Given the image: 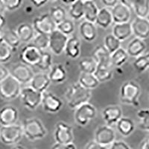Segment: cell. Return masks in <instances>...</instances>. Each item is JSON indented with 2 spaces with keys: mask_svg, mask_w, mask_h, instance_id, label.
Segmentation results:
<instances>
[{
  "mask_svg": "<svg viewBox=\"0 0 149 149\" xmlns=\"http://www.w3.org/2000/svg\"><path fill=\"white\" fill-rule=\"evenodd\" d=\"M91 97V90L83 87L78 82L72 84L65 93L66 103L69 107L73 110H75L81 105L89 102Z\"/></svg>",
  "mask_w": 149,
  "mask_h": 149,
  "instance_id": "1",
  "label": "cell"
},
{
  "mask_svg": "<svg viewBox=\"0 0 149 149\" xmlns=\"http://www.w3.org/2000/svg\"><path fill=\"white\" fill-rule=\"evenodd\" d=\"M23 135L30 141L42 139L47 134V130L40 119L31 118L24 121L22 123Z\"/></svg>",
  "mask_w": 149,
  "mask_h": 149,
  "instance_id": "2",
  "label": "cell"
},
{
  "mask_svg": "<svg viewBox=\"0 0 149 149\" xmlns=\"http://www.w3.org/2000/svg\"><path fill=\"white\" fill-rule=\"evenodd\" d=\"M141 95V88L137 83L128 81L121 86L119 91V99L125 104L137 107L139 98Z\"/></svg>",
  "mask_w": 149,
  "mask_h": 149,
  "instance_id": "3",
  "label": "cell"
},
{
  "mask_svg": "<svg viewBox=\"0 0 149 149\" xmlns=\"http://www.w3.org/2000/svg\"><path fill=\"white\" fill-rule=\"evenodd\" d=\"M21 90V84L10 74L0 83V97L5 101L14 100L19 96Z\"/></svg>",
  "mask_w": 149,
  "mask_h": 149,
  "instance_id": "4",
  "label": "cell"
},
{
  "mask_svg": "<svg viewBox=\"0 0 149 149\" xmlns=\"http://www.w3.org/2000/svg\"><path fill=\"white\" fill-rule=\"evenodd\" d=\"M23 136L22 125L17 124L0 127V141L6 146L17 144Z\"/></svg>",
  "mask_w": 149,
  "mask_h": 149,
  "instance_id": "5",
  "label": "cell"
},
{
  "mask_svg": "<svg viewBox=\"0 0 149 149\" xmlns=\"http://www.w3.org/2000/svg\"><path fill=\"white\" fill-rule=\"evenodd\" d=\"M19 97L24 107L30 110H34L41 104L42 93L28 86L22 88Z\"/></svg>",
  "mask_w": 149,
  "mask_h": 149,
  "instance_id": "6",
  "label": "cell"
},
{
  "mask_svg": "<svg viewBox=\"0 0 149 149\" xmlns=\"http://www.w3.org/2000/svg\"><path fill=\"white\" fill-rule=\"evenodd\" d=\"M97 110L92 104L85 103L74 110V119L78 125H87L96 116Z\"/></svg>",
  "mask_w": 149,
  "mask_h": 149,
  "instance_id": "7",
  "label": "cell"
},
{
  "mask_svg": "<svg viewBox=\"0 0 149 149\" xmlns=\"http://www.w3.org/2000/svg\"><path fill=\"white\" fill-rule=\"evenodd\" d=\"M42 52L32 43H28L21 49L19 58L21 63L29 66H36L39 62Z\"/></svg>",
  "mask_w": 149,
  "mask_h": 149,
  "instance_id": "8",
  "label": "cell"
},
{
  "mask_svg": "<svg viewBox=\"0 0 149 149\" xmlns=\"http://www.w3.org/2000/svg\"><path fill=\"white\" fill-rule=\"evenodd\" d=\"M9 71L10 75L14 77L21 84L30 83L35 74L31 66L22 63H18L13 65Z\"/></svg>",
  "mask_w": 149,
  "mask_h": 149,
  "instance_id": "9",
  "label": "cell"
},
{
  "mask_svg": "<svg viewBox=\"0 0 149 149\" xmlns=\"http://www.w3.org/2000/svg\"><path fill=\"white\" fill-rule=\"evenodd\" d=\"M32 26L37 34L49 35L57 29V25L49 14H44L34 19Z\"/></svg>",
  "mask_w": 149,
  "mask_h": 149,
  "instance_id": "10",
  "label": "cell"
},
{
  "mask_svg": "<svg viewBox=\"0 0 149 149\" xmlns=\"http://www.w3.org/2000/svg\"><path fill=\"white\" fill-rule=\"evenodd\" d=\"M116 134L113 128L110 126L104 125L96 129L94 134V141L101 146L109 147L116 140Z\"/></svg>",
  "mask_w": 149,
  "mask_h": 149,
  "instance_id": "11",
  "label": "cell"
},
{
  "mask_svg": "<svg viewBox=\"0 0 149 149\" xmlns=\"http://www.w3.org/2000/svg\"><path fill=\"white\" fill-rule=\"evenodd\" d=\"M55 142L61 144H69L73 142L74 134L72 128L68 124L63 122H59L56 124L54 132Z\"/></svg>",
  "mask_w": 149,
  "mask_h": 149,
  "instance_id": "12",
  "label": "cell"
},
{
  "mask_svg": "<svg viewBox=\"0 0 149 149\" xmlns=\"http://www.w3.org/2000/svg\"><path fill=\"white\" fill-rule=\"evenodd\" d=\"M69 37L58 30H54L49 34V48L55 55H61L64 52Z\"/></svg>",
  "mask_w": 149,
  "mask_h": 149,
  "instance_id": "13",
  "label": "cell"
},
{
  "mask_svg": "<svg viewBox=\"0 0 149 149\" xmlns=\"http://www.w3.org/2000/svg\"><path fill=\"white\" fill-rule=\"evenodd\" d=\"M41 104L44 111L49 113H56L63 107V102L61 98L51 92L46 91L42 93Z\"/></svg>",
  "mask_w": 149,
  "mask_h": 149,
  "instance_id": "14",
  "label": "cell"
},
{
  "mask_svg": "<svg viewBox=\"0 0 149 149\" xmlns=\"http://www.w3.org/2000/svg\"><path fill=\"white\" fill-rule=\"evenodd\" d=\"M122 110L119 105H110L103 109L102 112V119L106 125L112 127L122 117Z\"/></svg>",
  "mask_w": 149,
  "mask_h": 149,
  "instance_id": "15",
  "label": "cell"
},
{
  "mask_svg": "<svg viewBox=\"0 0 149 149\" xmlns=\"http://www.w3.org/2000/svg\"><path fill=\"white\" fill-rule=\"evenodd\" d=\"M19 119V112L17 107L7 105L0 109V125L9 126L17 124Z\"/></svg>",
  "mask_w": 149,
  "mask_h": 149,
  "instance_id": "16",
  "label": "cell"
},
{
  "mask_svg": "<svg viewBox=\"0 0 149 149\" xmlns=\"http://www.w3.org/2000/svg\"><path fill=\"white\" fill-rule=\"evenodd\" d=\"M133 34L139 39H147L149 37V21L147 18L136 17L131 23Z\"/></svg>",
  "mask_w": 149,
  "mask_h": 149,
  "instance_id": "17",
  "label": "cell"
},
{
  "mask_svg": "<svg viewBox=\"0 0 149 149\" xmlns=\"http://www.w3.org/2000/svg\"><path fill=\"white\" fill-rule=\"evenodd\" d=\"M108 51L104 45L97 46L93 52V59L95 61L97 66L110 68L112 66L111 58Z\"/></svg>",
  "mask_w": 149,
  "mask_h": 149,
  "instance_id": "18",
  "label": "cell"
},
{
  "mask_svg": "<svg viewBox=\"0 0 149 149\" xmlns=\"http://www.w3.org/2000/svg\"><path fill=\"white\" fill-rule=\"evenodd\" d=\"M110 10L114 24L125 23L130 21L131 17L130 9L120 2L116 5L113 8H112Z\"/></svg>",
  "mask_w": 149,
  "mask_h": 149,
  "instance_id": "19",
  "label": "cell"
},
{
  "mask_svg": "<svg viewBox=\"0 0 149 149\" xmlns=\"http://www.w3.org/2000/svg\"><path fill=\"white\" fill-rule=\"evenodd\" d=\"M51 84L49 74L45 72H39L34 74V77L29 83V86L39 93H43L47 91V89Z\"/></svg>",
  "mask_w": 149,
  "mask_h": 149,
  "instance_id": "20",
  "label": "cell"
},
{
  "mask_svg": "<svg viewBox=\"0 0 149 149\" xmlns=\"http://www.w3.org/2000/svg\"><path fill=\"white\" fill-rule=\"evenodd\" d=\"M79 33L82 39L86 42H93L98 36L97 28L95 23L84 20L80 24Z\"/></svg>",
  "mask_w": 149,
  "mask_h": 149,
  "instance_id": "21",
  "label": "cell"
},
{
  "mask_svg": "<svg viewBox=\"0 0 149 149\" xmlns=\"http://www.w3.org/2000/svg\"><path fill=\"white\" fill-rule=\"evenodd\" d=\"M146 49V44L143 40L134 37L132 40L128 43L126 49L129 57L137 58L139 56L142 55Z\"/></svg>",
  "mask_w": 149,
  "mask_h": 149,
  "instance_id": "22",
  "label": "cell"
},
{
  "mask_svg": "<svg viewBox=\"0 0 149 149\" xmlns=\"http://www.w3.org/2000/svg\"><path fill=\"white\" fill-rule=\"evenodd\" d=\"M65 54L72 59H76L81 54V41L75 36L69 37L66 47Z\"/></svg>",
  "mask_w": 149,
  "mask_h": 149,
  "instance_id": "23",
  "label": "cell"
},
{
  "mask_svg": "<svg viewBox=\"0 0 149 149\" xmlns=\"http://www.w3.org/2000/svg\"><path fill=\"white\" fill-rule=\"evenodd\" d=\"M112 34L116 37L117 39L119 40L121 42L125 40L133 34L131 23L125 22V23L114 24L112 29Z\"/></svg>",
  "mask_w": 149,
  "mask_h": 149,
  "instance_id": "24",
  "label": "cell"
},
{
  "mask_svg": "<svg viewBox=\"0 0 149 149\" xmlns=\"http://www.w3.org/2000/svg\"><path fill=\"white\" fill-rule=\"evenodd\" d=\"M16 31L20 39L21 42L27 44L32 41L36 34L32 25L29 23H22L19 25Z\"/></svg>",
  "mask_w": 149,
  "mask_h": 149,
  "instance_id": "25",
  "label": "cell"
},
{
  "mask_svg": "<svg viewBox=\"0 0 149 149\" xmlns=\"http://www.w3.org/2000/svg\"><path fill=\"white\" fill-rule=\"evenodd\" d=\"M49 79L51 82L55 84L63 83L66 81L67 73L64 66L61 63L52 65L49 74Z\"/></svg>",
  "mask_w": 149,
  "mask_h": 149,
  "instance_id": "26",
  "label": "cell"
},
{
  "mask_svg": "<svg viewBox=\"0 0 149 149\" xmlns=\"http://www.w3.org/2000/svg\"><path fill=\"white\" fill-rule=\"evenodd\" d=\"M117 131L123 136H128L135 130L136 126L134 121L130 118L122 116L116 124Z\"/></svg>",
  "mask_w": 149,
  "mask_h": 149,
  "instance_id": "27",
  "label": "cell"
},
{
  "mask_svg": "<svg viewBox=\"0 0 149 149\" xmlns=\"http://www.w3.org/2000/svg\"><path fill=\"white\" fill-rule=\"evenodd\" d=\"M113 23V21L110 9L106 7L99 9L95 24L102 29H106L110 27Z\"/></svg>",
  "mask_w": 149,
  "mask_h": 149,
  "instance_id": "28",
  "label": "cell"
},
{
  "mask_svg": "<svg viewBox=\"0 0 149 149\" xmlns=\"http://www.w3.org/2000/svg\"><path fill=\"white\" fill-rule=\"evenodd\" d=\"M3 42H5L13 51L17 50L20 46L21 41L16 30L14 29H5L3 30Z\"/></svg>",
  "mask_w": 149,
  "mask_h": 149,
  "instance_id": "29",
  "label": "cell"
},
{
  "mask_svg": "<svg viewBox=\"0 0 149 149\" xmlns=\"http://www.w3.org/2000/svg\"><path fill=\"white\" fill-rule=\"evenodd\" d=\"M98 10L99 9L93 0L84 2V17L85 20L95 23Z\"/></svg>",
  "mask_w": 149,
  "mask_h": 149,
  "instance_id": "30",
  "label": "cell"
},
{
  "mask_svg": "<svg viewBox=\"0 0 149 149\" xmlns=\"http://www.w3.org/2000/svg\"><path fill=\"white\" fill-rule=\"evenodd\" d=\"M132 9L136 17L147 18L149 14V0H133Z\"/></svg>",
  "mask_w": 149,
  "mask_h": 149,
  "instance_id": "31",
  "label": "cell"
},
{
  "mask_svg": "<svg viewBox=\"0 0 149 149\" xmlns=\"http://www.w3.org/2000/svg\"><path fill=\"white\" fill-rule=\"evenodd\" d=\"M78 83L83 87L90 90L96 88L100 84L93 74L83 72H81L80 74L79 78H78Z\"/></svg>",
  "mask_w": 149,
  "mask_h": 149,
  "instance_id": "32",
  "label": "cell"
},
{
  "mask_svg": "<svg viewBox=\"0 0 149 149\" xmlns=\"http://www.w3.org/2000/svg\"><path fill=\"white\" fill-rule=\"evenodd\" d=\"M129 56L127 54L126 49L124 48L120 47L118 50L111 54L110 58H111V64L112 66L115 67H121L127 62Z\"/></svg>",
  "mask_w": 149,
  "mask_h": 149,
  "instance_id": "33",
  "label": "cell"
},
{
  "mask_svg": "<svg viewBox=\"0 0 149 149\" xmlns=\"http://www.w3.org/2000/svg\"><path fill=\"white\" fill-rule=\"evenodd\" d=\"M69 14L72 20H79L84 17V1L77 0L70 5Z\"/></svg>",
  "mask_w": 149,
  "mask_h": 149,
  "instance_id": "34",
  "label": "cell"
},
{
  "mask_svg": "<svg viewBox=\"0 0 149 149\" xmlns=\"http://www.w3.org/2000/svg\"><path fill=\"white\" fill-rule=\"evenodd\" d=\"M104 46L111 54L121 47V41L112 34H107L104 39Z\"/></svg>",
  "mask_w": 149,
  "mask_h": 149,
  "instance_id": "35",
  "label": "cell"
},
{
  "mask_svg": "<svg viewBox=\"0 0 149 149\" xmlns=\"http://www.w3.org/2000/svg\"><path fill=\"white\" fill-rule=\"evenodd\" d=\"M93 74L99 83L108 81L111 80L113 76V73L110 70V68L101 67V66H97L96 70Z\"/></svg>",
  "mask_w": 149,
  "mask_h": 149,
  "instance_id": "36",
  "label": "cell"
},
{
  "mask_svg": "<svg viewBox=\"0 0 149 149\" xmlns=\"http://www.w3.org/2000/svg\"><path fill=\"white\" fill-rule=\"evenodd\" d=\"M49 14L56 25H58L66 19V10L61 6L52 7Z\"/></svg>",
  "mask_w": 149,
  "mask_h": 149,
  "instance_id": "37",
  "label": "cell"
},
{
  "mask_svg": "<svg viewBox=\"0 0 149 149\" xmlns=\"http://www.w3.org/2000/svg\"><path fill=\"white\" fill-rule=\"evenodd\" d=\"M36 66L42 71L50 70L52 66V55L48 52L42 51L39 62Z\"/></svg>",
  "mask_w": 149,
  "mask_h": 149,
  "instance_id": "38",
  "label": "cell"
},
{
  "mask_svg": "<svg viewBox=\"0 0 149 149\" xmlns=\"http://www.w3.org/2000/svg\"><path fill=\"white\" fill-rule=\"evenodd\" d=\"M78 66L81 72L93 74L96 70L97 64L93 58H84L79 62Z\"/></svg>",
  "mask_w": 149,
  "mask_h": 149,
  "instance_id": "39",
  "label": "cell"
},
{
  "mask_svg": "<svg viewBox=\"0 0 149 149\" xmlns=\"http://www.w3.org/2000/svg\"><path fill=\"white\" fill-rule=\"evenodd\" d=\"M141 130L149 132V109H140L136 113Z\"/></svg>",
  "mask_w": 149,
  "mask_h": 149,
  "instance_id": "40",
  "label": "cell"
},
{
  "mask_svg": "<svg viewBox=\"0 0 149 149\" xmlns=\"http://www.w3.org/2000/svg\"><path fill=\"white\" fill-rule=\"evenodd\" d=\"M31 43L37 47L41 51H45L49 48V35L42 34H36L33 38Z\"/></svg>",
  "mask_w": 149,
  "mask_h": 149,
  "instance_id": "41",
  "label": "cell"
},
{
  "mask_svg": "<svg viewBox=\"0 0 149 149\" xmlns=\"http://www.w3.org/2000/svg\"><path fill=\"white\" fill-rule=\"evenodd\" d=\"M74 29H75L74 23L71 19L66 18L63 22H61V23L57 25V30H58L68 37L73 34Z\"/></svg>",
  "mask_w": 149,
  "mask_h": 149,
  "instance_id": "42",
  "label": "cell"
},
{
  "mask_svg": "<svg viewBox=\"0 0 149 149\" xmlns=\"http://www.w3.org/2000/svg\"><path fill=\"white\" fill-rule=\"evenodd\" d=\"M14 51L3 41L0 42V64L7 63L11 59Z\"/></svg>",
  "mask_w": 149,
  "mask_h": 149,
  "instance_id": "43",
  "label": "cell"
},
{
  "mask_svg": "<svg viewBox=\"0 0 149 149\" xmlns=\"http://www.w3.org/2000/svg\"><path fill=\"white\" fill-rule=\"evenodd\" d=\"M133 66L135 68V70L139 73L145 72L149 67L145 55H140L136 58L135 61L133 63Z\"/></svg>",
  "mask_w": 149,
  "mask_h": 149,
  "instance_id": "44",
  "label": "cell"
},
{
  "mask_svg": "<svg viewBox=\"0 0 149 149\" xmlns=\"http://www.w3.org/2000/svg\"><path fill=\"white\" fill-rule=\"evenodd\" d=\"M23 0H3L6 10L14 11L20 8Z\"/></svg>",
  "mask_w": 149,
  "mask_h": 149,
  "instance_id": "45",
  "label": "cell"
},
{
  "mask_svg": "<svg viewBox=\"0 0 149 149\" xmlns=\"http://www.w3.org/2000/svg\"><path fill=\"white\" fill-rule=\"evenodd\" d=\"M108 149H131V148L124 141L116 140L109 146Z\"/></svg>",
  "mask_w": 149,
  "mask_h": 149,
  "instance_id": "46",
  "label": "cell"
},
{
  "mask_svg": "<svg viewBox=\"0 0 149 149\" xmlns=\"http://www.w3.org/2000/svg\"><path fill=\"white\" fill-rule=\"evenodd\" d=\"M51 149H77V147L73 142L69 144H61L55 142L51 147Z\"/></svg>",
  "mask_w": 149,
  "mask_h": 149,
  "instance_id": "47",
  "label": "cell"
},
{
  "mask_svg": "<svg viewBox=\"0 0 149 149\" xmlns=\"http://www.w3.org/2000/svg\"><path fill=\"white\" fill-rule=\"evenodd\" d=\"M10 75V71L8 68L2 64H0V83Z\"/></svg>",
  "mask_w": 149,
  "mask_h": 149,
  "instance_id": "48",
  "label": "cell"
},
{
  "mask_svg": "<svg viewBox=\"0 0 149 149\" xmlns=\"http://www.w3.org/2000/svg\"><path fill=\"white\" fill-rule=\"evenodd\" d=\"M84 149H108V147L101 146V145L98 144L97 142H95L94 140H93L89 142L86 145Z\"/></svg>",
  "mask_w": 149,
  "mask_h": 149,
  "instance_id": "49",
  "label": "cell"
},
{
  "mask_svg": "<svg viewBox=\"0 0 149 149\" xmlns=\"http://www.w3.org/2000/svg\"><path fill=\"white\" fill-rule=\"evenodd\" d=\"M101 2L104 5V7L112 8L119 3V0H101Z\"/></svg>",
  "mask_w": 149,
  "mask_h": 149,
  "instance_id": "50",
  "label": "cell"
},
{
  "mask_svg": "<svg viewBox=\"0 0 149 149\" xmlns=\"http://www.w3.org/2000/svg\"><path fill=\"white\" fill-rule=\"evenodd\" d=\"M30 2L35 8H40L46 5L49 0H30Z\"/></svg>",
  "mask_w": 149,
  "mask_h": 149,
  "instance_id": "51",
  "label": "cell"
},
{
  "mask_svg": "<svg viewBox=\"0 0 149 149\" xmlns=\"http://www.w3.org/2000/svg\"><path fill=\"white\" fill-rule=\"evenodd\" d=\"M138 149H149V136L141 142Z\"/></svg>",
  "mask_w": 149,
  "mask_h": 149,
  "instance_id": "52",
  "label": "cell"
},
{
  "mask_svg": "<svg viewBox=\"0 0 149 149\" xmlns=\"http://www.w3.org/2000/svg\"><path fill=\"white\" fill-rule=\"evenodd\" d=\"M119 2L128 7L130 9H132L133 0H119Z\"/></svg>",
  "mask_w": 149,
  "mask_h": 149,
  "instance_id": "53",
  "label": "cell"
},
{
  "mask_svg": "<svg viewBox=\"0 0 149 149\" xmlns=\"http://www.w3.org/2000/svg\"><path fill=\"white\" fill-rule=\"evenodd\" d=\"M6 10H6L3 0H0V16H4Z\"/></svg>",
  "mask_w": 149,
  "mask_h": 149,
  "instance_id": "54",
  "label": "cell"
},
{
  "mask_svg": "<svg viewBox=\"0 0 149 149\" xmlns=\"http://www.w3.org/2000/svg\"><path fill=\"white\" fill-rule=\"evenodd\" d=\"M5 23H6V19L5 18V16H0V30H3Z\"/></svg>",
  "mask_w": 149,
  "mask_h": 149,
  "instance_id": "55",
  "label": "cell"
},
{
  "mask_svg": "<svg viewBox=\"0 0 149 149\" xmlns=\"http://www.w3.org/2000/svg\"><path fill=\"white\" fill-rule=\"evenodd\" d=\"M77 0H61V2H63V4H66V5H72Z\"/></svg>",
  "mask_w": 149,
  "mask_h": 149,
  "instance_id": "56",
  "label": "cell"
},
{
  "mask_svg": "<svg viewBox=\"0 0 149 149\" xmlns=\"http://www.w3.org/2000/svg\"><path fill=\"white\" fill-rule=\"evenodd\" d=\"M3 41V30H0V42Z\"/></svg>",
  "mask_w": 149,
  "mask_h": 149,
  "instance_id": "57",
  "label": "cell"
},
{
  "mask_svg": "<svg viewBox=\"0 0 149 149\" xmlns=\"http://www.w3.org/2000/svg\"><path fill=\"white\" fill-rule=\"evenodd\" d=\"M11 149H26L23 147V146H16L15 147L12 148Z\"/></svg>",
  "mask_w": 149,
  "mask_h": 149,
  "instance_id": "58",
  "label": "cell"
},
{
  "mask_svg": "<svg viewBox=\"0 0 149 149\" xmlns=\"http://www.w3.org/2000/svg\"><path fill=\"white\" fill-rule=\"evenodd\" d=\"M145 57H146V61H147L148 63V66H149V52L147 53V54H146V55H145Z\"/></svg>",
  "mask_w": 149,
  "mask_h": 149,
  "instance_id": "59",
  "label": "cell"
},
{
  "mask_svg": "<svg viewBox=\"0 0 149 149\" xmlns=\"http://www.w3.org/2000/svg\"><path fill=\"white\" fill-rule=\"evenodd\" d=\"M49 1H51V2H56L57 0H49Z\"/></svg>",
  "mask_w": 149,
  "mask_h": 149,
  "instance_id": "60",
  "label": "cell"
},
{
  "mask_svg": "<svg viewBox=\"0 0 149 149\" xmlns=\"http://www.w3.org/2000/svg\"><path fill=\"white\" fill-rule=\"evenodd\" d=\"M147 19H148V21H149V14H148V17H147Z\"/></svg>",
  "mask_w": 149,
  "mask_h": 149,
  "instance_id": "61",
  "label": "cell"
},
{
  "mask_svg": "<svg viewBox=\"0 0 149 149\" xmlns=\"http://www.w3.org/2000/svg\"><path fill=\"white\" fill-rule=\"evenodd\" d=\"M84 2H85V1H90V0H83Z\"/></svg>",
  "mask_w": 149,
  "mask_h": 149,
  "instance_id": "62",
  "label": "cell"
}]
</instances>
